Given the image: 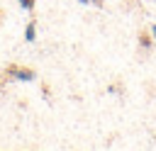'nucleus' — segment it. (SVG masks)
I'll list each match as a JSON object with an SVG mask.
<instances>
[{
  "label": "nucleus",
  "instance_id": "obj_1",
  "mask_svg": "<svg viewBox=\"0 0 156 151\" xmlns=\"http://www.w3.org/2000/svg\"><path fill=\"white\" fill-rule=\"evenodd\" d=\"M7 78L27 83V80H34L37 78V71L34 68H27V66H20V63H7L5 71H2V80H7Z\"/></svg>",
  "mask_w": 156,
  "mask_h": 151
},
{
  "label": "nucleus",
  "instance_id": "obj_2",
  "mask_svg": "<svg viewBox=\"0 0 156 151\" xmlns=\"http://www.w3.org/2000/svg\"><path fill=\"white\" fill-rule=\"evenodd\" d=\"M136 44H139V49H141L144 54H149L151 46H154V34H151V29H139V34H136Z\"/></svg>",
  "mask_w": 156,
  "mask_h": 151
},
{
  "label": "nucleus",
  "instance_id": "obj_3",
  "mask_svg": "<svg viewBox=\"0 0 156 151\" xmlns=\"http://www.w3.org/2000/svg\"><path fill=\"white\" fill-rule=\"evenodd\" d=\"M34 34H37V22L32 19V22L27 24V29H24V39H27V41H34Z\"/></svg>",
  "mask_w": 156,
  "mask_h": 151
},
{
  "label": "nucleus",
  "instance_id": "obj_4",
  "mask_svg": "<svg viewBox=\"0 0 156 151\" xmlns=\"http://www.w3.org/2000/svg\"><path fill=\"white\" fill-rule=\"evenodd\" d=\"M17 2H20V7H22V10H29V12H32V10H34V5H37V0H17Z\"/></svg>",
  "mask_w": 156,
  "mask_h": 151
},
{
  "label": "nucleus",
  "instance_id": "obj_5",
  "mask_svg": "<svg viewBox=\"0 0 156 151\" xmlns=\"http://www.w3.org/2000/svg\"><path fill=\"white\" fill-rule=\"evenodd\" d=\"M78 2H83V5H95V7H102V2H105V0H78Z\"/></svg>",
  "mask_w": 156,
  "mask_h": 151
},
{
  "label": "nucleus",
  "instance_id": "obj_6",
  "mask_svg": "<svg viewBox=\"0 0 156 151\" xmlns=\"http://www.w3.org/2000/svg\"><path fill=\"white\" fill-rule=\"evenodd\" d=\"M151 34H154V39H156V27H151Z\"/></svg>",
  "mask_w": 156,
  "mask_h": 151
},
{
  "label": "nucleus",
  "instance_id": "obj_7",
  "mask_svg": "<svg viewBox=\"0 0 156 151\" xmlns=\"http://www.w3.org/2000/svg\"><path fill=\"white\" fill-rule=\"evenodd\" d=\"M0 24H2V10H0Z\"/></svg>",
  "mask_w": 156,
  "mask_h": 151
}]
</instances>
